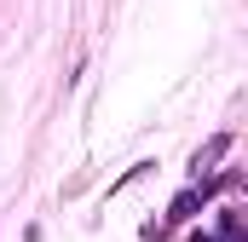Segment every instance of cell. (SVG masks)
Listing matches in <instances>:
<instances>
[{"instance_id": "cell-1", "label": "cell", "mask_w": 248, "mask_h": 242, "mask_svg": "<svg viewBox=\"0 0 248 242\" xmlns=\"http://www.w3.org/2000/svg\"><path fill=\"white\" fill-rule=\"evenodd\" d=\"M202 202H208V184H202V190H196V184H190L185 196H179V202H173V208H168V225H185L190 213H196V208H202Z\"/></svg>"}, {"instance_id": "cell-2", "label": "cell", "mask_w": 248, "mask_h": 242, "mask_svg": "<svg viewBox=\"0 0 248 242\" xmlns=\"http://www.w3.org/2000/svg\"><path fill=\"white\" fill-rule=\"evenodd\" d=\"M190 242H243V237H208V231H202V237H190Z\"/></svg>"}]
</instances>
